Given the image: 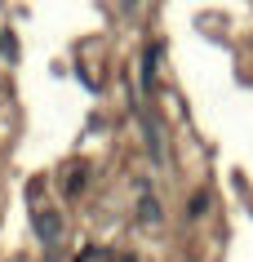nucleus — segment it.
I'll use <instances>...</instances> for the list:
<instances>
[{
	"label": "nucleus",
	"mask_w": 253,
	"mask_h": 262,
	"mask_svg": "<svg viewBox=\"0 0 253 262\" xmlns=\"http://www.w3.org/2000/svg\"><path fill=\"white\" fill-rule=\"evenodd\" d=\"M36 227H40V235H44V240H58V231H62L54 213H40V218H36Z\"/></svg>",
	"instance_id": "f257e3e1"
}]
</instances>
